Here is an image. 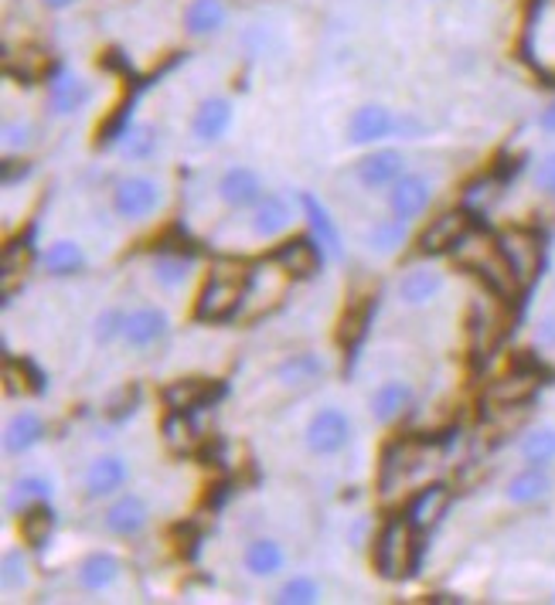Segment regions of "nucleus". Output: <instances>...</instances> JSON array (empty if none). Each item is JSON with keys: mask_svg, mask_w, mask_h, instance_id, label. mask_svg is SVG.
<instances>
[{"mask_svg": "<svg viewBox=\"0 0 555 605\" xmlns=\"http://www.w3.org/2000/svg\"><path fill=\"white\" fill-rule=\"evenodd\" d=\"M232 119H235L232 100H226V95H211V100H205L195 109V116H192V133L201 143H219L232 130Z\"/></svg>", "mask_w": 555, "mask_h": 605, "instance_id": "13", "label": "nucleus"}, {"mask_svg": "<svg viewBox=\"0 0 555 605\" xmlns=\"http://www.w3.org/2000/svg\"><path fill=\"white\" fill-rule=\"evenodd\" d=\"M443 290V272L437 269H409L403 279H398V296H403L409 306H423Z\"/></svg>", "mask_w": 555, "mask_h": 605, "instance_id": "32", "label": "nucleus"}, {"mask_svg": "<svg viewBox=\"0 0 555 605\" xmlns=\"http://www.w3.org/2000/svg\"><path fill=\"white\" fill-rule=\"evenodd\" d=\"M188 416H192V411H171L167 422H164V442L171 445L177 456L195 453L198 442H201V435H198V429L192 426Z\"/></svg>", "mask_w": 555, "mask_h": 605, "instance_id": "39", "label": "nucleus"}, {"mask_svg": "<svg viewBox=\"0 0 555 605\" xmlns=\"http://www.w3.org/2000/svg\"><path fill=\"white\" fill-rule=\"evenodd\" d=\"M119 571H123V565L113 551H92L79 565V585L85 592H106L119 579Z\"/></svg>", "mask_w": 555, "mask_h": 605, "instance_id": "26", "label": "nucleus"}, {"mask_svg": "<svg viewBox=\"0 0 555 605\" xmlns=\"http://www.w3.org/2000/svg\"><path fill=\"white\" fill-rule=\"evenodd\" d=\"M250 279L253 272H245L239 263H219L211 269L208 282L201 286L195 316L201 324H226L242 310V303L250 300Z\"/></svg>", "mask_w": 555, "mask_h": 605, "instance_id": "1", "label": "nucleus"}, {"mask_svg": "<svg viewBox=\"0 0 555 605\" xmlns=\"http://www.w3.org/2000/svg\"><path fill=\"white\" fill-rule=\"evenodd\" d=\"M358 181L368 187V190H375V187H392L398 177L406 174V156L385 147V150H375V153H368L365 161H358L355 167Z\"/></svg>", "mask_w": 555, "mask_h": 605, "instance_id": "16", "label": "nucleus"}, {"mask_svg": "<svg viewBox=\"0 0 555 605\" xmlns=\"http://www.w3.org/2000/svg\"><path fill=\"white\" fill-rule=\"evenodd\" d=\"M219 395H222V385L211 377H177L161 392V398L171 411H195V408L215 402Z\"/></svg>", "mask_w": 555, "mask_h": 605, "instance_id": "14", "label": "nucleus"}, {"mask_svg": "<svg viewBox=\"0 0 555 605\" xmlns=\"http://www.w3.org/2000/svg\"><path fill=\"white\" fill-rule=\"evenodd\" d=\"M518 456L525 466H552L555 463V429H532L518 445Z\"/></svg>", "mask_w": 555, "mask_h": 605, "instance_id": "37", "label": "nucleus"}, {"mask_svg": "<svg viewBox=\"0 0 555 605\" xmlns=\"http://www.w3.org/2000/svg\"><path fill=\"white\" fill-rule=\"evenodd\" d=\"M31 143V126L27 123H4V147L18 150Z\"/></svg>", "mask_w": 555, "mask_h": 605, "instance_id": "48", "label": "nucleus"}, {"mask_svg": "<svg viewBox=\"0 0 555 605\" xmlns=\"http://www.w3.org/2000/svg\"><path fill=\"white\" fill-rule=\"evenodd\" d=\"M392 133H398V116H392V109L379 106V103H368L361 109H355L351 123H348V137L351 143L358 147H368V143H382L389 140Z\"/></svg>", "mask_w": 555, "mask_h": 605, "instance_id": "12", "label": "nucleus"}, {"mask_svg": "<svg viewBox=\"0 0 555 605\" xmlns=\"http://www.w3.org/2000/svg\"><path fill=\"white\" fill-rule=\"evenodd\" d=\"M42 500H51V480H45V476H38V473L18 476L14 487H11L14 511H27L31 503H42Z\"/></svg>", "mask_w": 555, "mask_h": 605, "instance_id": "41", "label": "nucleus"}, {"mask_svg": "<svg viewBox=\"0 0 555 605\" xmlns=\"http://www.w3.org/2000/svg\"><path fill=\"white\" fill-rule=\"evenodd\" d=\"M300 208H303L307 221H311L314 238L324 245L327 256L331 259H345V238H342V229H337V221L331 218L327 205L321 198H314L311 190H303V195H300Z\"/></svg>", "mask_w": 555, "mask_h": 605, "instance_id": "15", "label": "nucleus"}, {"mask_svg": "<svg viewBox=\"0 0 555 605\" xmlns=\"http://www.w3.org/2000/svg\"><path fill=\"white\" fill-rule=\"evenodd\" d=\"M505 259L518 279V286H525L529 279H535L539 266H542V238L529 229H508L501 238H498Z\"/></svg>", "mask_w": 555, "mask_h": 605, "instance_id": "6", "label": "nucleus"}, {"mask_svg": "<svg viewBox=\"0 0 555 605\" xmlns=\"http://www.w3.org/2000/svg\"><path fill=\"white\" fill-rule=\"evenodd\" d=\"M403 238H406V221L395 218V214L379 221V225L368 232V245L379 248V252H395L398 245H403Z\"/></svg>", "mask_w": 555, "mask_h": 605, "instance_id": "43", "label": "nucleus"}, {"mask_svg": "<svg viewBox=\"0 0 555 605\" xmlns=\"http://www.w3.org/2000/svg\"><path fill=\"white\" fill-rule=\"evenodd\" d=\"M242 565L253 579H273L287 568V551L276 537H256V540L245 545Z\"/></svg>", "mask_w": 555, "mask_h": 605, "instance_id": "19", "label": "nucleus"}, {"mask_svg": "<svg viewBox=\"0 0 555 605\" xmlns=\"http://www.w3.org/2000/svg\"><path fill=\"white\" fill-rule=\"evenodd\" d=\"M103 524L116 537H137L150 524V507L140 493H119L103 514Z\"/></svg>", "mask_w": 555, "mask_h": 605, "instance_id": "9", "label": "nucleus"}, {"mask_svg": "<svg viewBox=\"0 0 555 605\" xmlns=\"http://www.w3.org/2000/svg\"><path fill=\"white\" fill-rule=\"evenodd\" d=\"M324 245L314 238H290L273 252V266H280L293 279H311L324 263Z\"/></svg>", "mask_w": 555, "mask_h": 605, "instance_id": "10", "label": "nucleus"}, {"mask_svg": "<svg viewBox=\"0 0 555 605\" xmlns=\"http://www.w3.org/2000/svg\"><path fill=\"white\" fill-rule=\"evenodd\" d=\"M192 269H195V252H184V248H161L158 263H153V276H158V282L167 286V290L188 282Z\"/></svg>", "mask_w": 555, "mask_h": 605, "instance_id": "35", "label": "nucleus"}, {"mask_svg": "<svg viewBox=\"0 0 555 605\" xmlns=\"http://www.w3.org/2000/svg\"><path fill=\"white\" fill-rule=\"evenodd\" d=\"M263 195V181L253 167H229L219 181V198L229 208H256Z\"/></svg>", "mask_w": 555, "mask_h": 605, "instance_id": "17", "label": "nucleus"}, {"mask_svg": "<svg viewBox=\"0 0 555 605\" xmlns=\"http://www.w3.org/2000/svg\"><path fill=\"white\" fill-rule=\"evenodd\" d=\"M276 602L280 605H314V602H321V585L311 575H293L280 585Z\"/></svg>", "mask_w": 555, "mask_h": 605, "instance_id": "42", "label": "nucleus"}, {"mask_svg": "<svg viewBox=\"0 0 555 605\" xmlns=\"http://www.w3.org/2000/svg\"><path fill=\"white\" fill-rule=\"evenodd\" d=\"M42 439H45V419L38 411H18L4 429V450L11 456H21L27 450H35Z\"/></svg>", "mask_w": 555, "mask_h": 605, "instance_id": "27", "label": "nucleus"}, {"mask_svg": "<svg viewBox=\"0 0 555 605\" xmlns=\"http://www.w3.org/2000/svg\"><path fill=\"white\" fill-rule=\"evenodd\" d=\"M474 229V218L471 211H447L440 218L429 221V229L419 235V248L426 256H440V252H453V245L464 238L467 232Z\"/></svg>", "mask_w": 555, "mask_h": 605, "instance_id": "7", "label": "nucleus"}, {"mask_svg": "<svg viewBox=\"0 0 555 605\" xmlns=\"http://www.w3.org/2000/svg\"><path fill=\"white\" fill-rule=\"evenodd\" d=\"M447 503H450V490L443 484H433V487H423L413 500H409V511H406V521L416 527V531H426V527H433L443 511H447Z\"/></svg>", "mask_w": 555, "mask_h": 605, "instance_id": "25", "label": "nucleus"}, {"mask_svg": "<svg viewBox=\"0 0 555 605\" xmlns=\"http://www.w3.org/2000/svg\"><path fill=\"white\" fill-rule=\"evenodd\" d=\"M293 211L280 195H263V201L253 208V235L256 238H276L290 229Z\"/></svg>", "mask_w": 555, "mask_h": 605, "instance_id": "28", "label": "nucleus"}, {"mask_svg": "<svg viewBox=\"0 0 555 605\" xmlns=\"http://www.w3.org/2000/svg\"><path fill=\"white\" fill-rule=\"evenodd\" d=\"M324 371H327L324 361L317 354H311V350H303V354H293L276 368V377H280L287 388H307V385H314Z\"/></svg>", "mask_w": 555, "mask_h": 605, "instance_id": "34", "label": "nucleus"}, {"mask_svg": "<svg viewBox=\"0 0 555 605\" xmlns=\"http://www.w3.org/2000/svg\"><path fill=\"white\" fill-rule=\"evenodd\" d=\"M413 463H419V445L416 442H392L382 453V473H379L382 493H392L395 484H403V476L409 473Z\"/></svg>", "mask_w": 555, "mask_h": 605, "instance_id": "30", "label": "nucleus"}, {"mask_svg": "<svg viewBox=\"0 0 555 605\" xmlns=\"http://www.w3.org/2000/svg\"><path fill=\"white\" fill-rule=\"evenodd\" d=\"M89 100H92V85L79 75L61 72L48 85V106H51L55 116H72L82 106H89Z\"/></svg>", "mask_w": 555, "mask_h": 605, "instance_id": "21", "label": "nucleus"}, {"mask_svg": "<svg viewBox=\"0 0 555 605\" xmlns=\"http://www.w3.org/2000/svg\"><path fill=\"white\" fill-rule=\"evenodd\" d=\"M123 330H127V313H123V310H106V313L96 316V340L103 347L113 344V340H119Z\"/></svg>", "mask_w": 555, "mask_h": 605, "instance_id": "45", "label": "nucleus"}, {"mask_svg": "<svg viewBox=\"0 0 555 605\" xmlns=\"http://www.w3.org/2000/svg\"><path fill=\"white\" fill-rule=\"evenodd\" d=\"M45 8H51V11H66L69 4H76V0H42Z\"/></svg>", "mask_w": 555, "mask_h": 605, "instance_id": "51", "label": "nucleus"}, {"mask_svg": "<svg viewBox=\"0 0 555 605\" xmlns=\"http://www.w3.org/2000/svg\"><path fill=\"white\" fill-rule=\"evenodd\" d=\"M413 405V385L409 381H403V377H389V381H382V385L375 388V395H372V416L379 419V422H395L403 411Z\"/></svg>", "mask_w": 555, "mask_h": 605, "instance_id": "24", "label": "nucleus"}, {"mask_svg": "<svg viewBox=\"0 0 555 605\" xmlns=\"http://www.w3.org/2000/svg\"><path fill=\"white\" fill-rule=\"evenodd\" d=\"M307 450L314 456H337L351 442V419L345 416L342 408H321L317 416L307 422Z\"/></svg>", "mask_w": 555, "mask_h": 605, "instance_id": "5", "label": "nucleus"}, {"mask_svg": "<svg viewBox=\"0 0 555 605\" xmlns=\"http://www.w3.org/2000/svg\"><path fill=\"white\" fill-rule=\"evenodd\" d=\"M229 21V8L222 0H192L184 8V31L192 38H208V35H219Z\"/></svg>", "mask_w": 555, "mask_h": 605, "instance_id": "23", "label": "nucleus"}, {"mask_svg": "<svg viewBox=\"0 0 555 605\" xmlns=\"http://www.w3.org/2000/svg\"><path fill=\"white\" fill-rule=\"evenodd\" d=\"M429 201H433V184H429L423 174H403L389 190V208L403 221L419 218L429 208Z\"/></svg>", "mask_w": 555, "mask_h": 605, "instance_id": "11", "label": "nucleus"}, {"mask_svg": "<svg viewBox=\"0 0 555 605\" xmlns=\"http://www.w3.org/2000/svg\"><path fill=\"white\" fill-rule=\"evenodd\" d=\"M372 561H375L379 575L389 579V582L409 579L416 571V565H419V531L406 517L389 521L375 537Z\"/></svg>", "mask_w": 555, "mask_h": 605, "instance_id": "3", "label": "nucleus"}, {"mask_svg": "<svg viewBox=\"0 0 555 605\" xmlns=\"http://www.w3.org/2000/svg\"><path fill=\"white\" fill-rule=\"evenodd\" d=\"M501 334H505V321L501 316L490 310V306H474V313H471V344H474V354L477 358H487L490 350L498 347V340H501Z\"/></svg>", "mask_w": 555, "mask_h": 605, "instance_id": "31", "label": "nucleus"}, {"mask_svg": "<svg viewBox=\"0 0 555 605\" xmlns=\"http://www.w3.org/2000/svg\"><path fill=\"white\" fill-rule=\"evenodd\" d=\"M539 126H542L545 133H555V103H552V106H548V109L539 116Z\"/></svg>", "mask_w": 555, "mask_h": 605, "instance_id": "50", "label": "nucleus"}, {"mask_svg": "<svg viewBox=\"0 0 555 605\" xmlns=\"http://www.w3.org/2000/svg\"><path fill=\"white\" fill-rule=\"evenodd\" d=\"M127 480H130L127 459L100 456V459H92L89 469H85V493L89 497H113V493H119L123 487H127Z\"/></svg>", "mask_w": 555, "mask_h": 605, "instance_id": "18", "label": "nucleus"}, {"mask_svg": "<svg viewBox=\"0 0 555 605\" xmlns=\"http://www.w3.org/2000/svg\"><path fill=\"white\" fill-rule=\"evenodd\" d=\"M119 153L127 156V161H150V156L158 153V130L147 123L127 126V133L119 137Z\"/></svg>", "mask_w": 555, "mask_h": 605, "instance_id": "40", "label": "nucleus"}, {"mask_svg": "<svg viewBox=\"0 0 555 605\" xmlns=\"http://www.w3.org/2000/svg\"><path fill=\"white\" fill-rule=\"evenodd\" d=\"M51 531H55V511L48 507V500L31 503L27 511H21V537H24L27 548H35V551L45 548Z\"/></svg>", "mask_w": 555, "mask_h": 605, "instance_id": "33", "label": "nucleus"}, {"mask_svg": "<svg viewBox=\"0 0 555 605\" xmlns=\"http://www.w3.org/2000/svg\"><path fill=\"white\" fill-rule=\"evenodd\" d=\"M552 493V476H548V466H525L518 469L508 487H505V497L514 503V507H532L539 500H545Z\"/></svg>", "mask_w": 555, "mask_h": 605, "instance_id": "22", "label": "nucleus"}, {"mask_svg": "<svg viewBox=\"0 0 555 605\" xmlns=\"http://www.w3.org/2000/svg\"><path fill=\"white\" fill-rule=\"evenodd\" d=\"M498 195H501V177L498 174H487V177H477L474 184H467L464 201H467V208H487Z\"/></svg>", "mask_w": 555, "mask_h": 605, "instance_id": "44", "label": "nucleus"}, {"mask_svg": "<svg viewBox=\"0 0 555 605\" xmlns=\"http://www.w3.org/2000/svg\"><path fill=\"white\" fill-rule=\"evenodd\" d=\"M45 269L51 276H76L82 266H85V256H82V248L69 238H61V242H51L45 248V256H42Z\"/></svg>", "mask_w": 555, "mask_h": 605, "instance_id": "38", "label": "nucleus"}, {"mask_svg": "<svg viewBox=\"0 0 555 605\" xmlns=\"http://www.w3.org/2000/svg\"><path fill=\"white\" fill-rule=\"evenodd\" d=\"M453 259L456 266H464L471 272H477L484 282H487V290L490 293H498V296H511L518 290V279L505 259V252L498 245V238H490L487 232L481 229H471L464 238H460L453 245Z\"/></svg>", "mask_w": 555, "mask_h": 605, "instance_id": "2", "label": "nucleus"}, {"mask_svg": "<svg viewBox=\"0 0 555 605\" xmlns=\"http://www.w3.org/2000/svg\"><path fill=\"white\" fill-rule=\"evenodd\" d=\"M161 201H164L161 184L153 181V177H143V174L123 177V181H116V187H113V211H116L119 218H127V221H143V218H150L153 211L161 208Z\"/></svg>", "mask_w": 555, "mask_h": 605, "instance_id": "4", "label": "nucleus"}, {"mask_svg": "<svg viewBox=\"0 0 555 605\" xmlns=\"http://www.w3.org/2000/svg\"><path fill=\"white\" fill-rule=\"evenodd\" d=\"M27 582V558L21 551L4 555V589H21Z\"/></svg>", "mask_w": 555, "mask_h": 605, "instance_id": "46", "label": "nucleus"}, {"mask_svg": "<svg viewBox=\"0 0 555 605\" xmlns=\"http://www.w3.org/2000/svg\"><path fill=\"white\" fill-rule=\"evenodd\" d=\"M4 381H8V395H42L45 392V374L31 361L4 358Z\"/></svg>", "mask_w": 555, "mask_h": 605, "instance_id": "36", "label": "nucleus"}, {"mask_svg": "<svg viewBox=\"0 0 555 605\" xmlns=\"http://www.w3.org/2000/svg\"><path fill=\"white\" fill-rule=\"evenodd\" d=\"M535 392H539V371H532V368H514V371L501 374L498 381H490L484 398L490 405H498V408H521V405L532 402Z\"/></svg>", "mask_w": 555, "mask_h": 605, "instance_id": "8", "label": "nucleus"}, {"mask_svg": "<svg viewBox=\"0 0 555 605\" xmlns=\"http://www.w3.org/2000/svg\"><path fill=\"white\" fill-rule=\"evenodd\" d=\"M532 181H535V190H542V195L555 198V150H552V153H545L542 161L535 164Z\"/></svg>", "mask_w": 555, "mask_h": 605, "instance_id": "47", "label": "nucleus"}, {"mask_svg": "<svg viewBox=\"0 0 555 605\" xmlns=\"http://www.w3.org/2000/svg\"><path fill=\"white\" fill-rule=\"evenodd\" d=\"M375 310H379V296H358L355 303H348V310L342 316V330H337V340H342V347L358 350V344L368 334V324H372Z\"/></svg>", "mask_w": 555, "mask_h": 605, "instance_id": "29", "label": "nucleus"}, {"mask_svg": "<svg viewBox=\"0 0 555 605\" xmlns=\"http://www.w3.org/2000/svg\"><path fill=\"white\" fill-rule=\"evenodd\" d=\"M0 171H4V184L11 187V184L24 181V177L31 174V164H27V161H11V156H8V161L0 164Z\"/></svg>", "mask_w": 555, "mask_h": 605, "instance_id": "49", "label": "nucleus"}, {"mask_svg": "<svg viewBox=\"0 0 555 605\" xmlns=\"http://www.w3.org/2000/svg\"><path fill=\"white\" fill-rule=\"evenodd\" d=\"M167 313L164 310H153V306H143V310H134L127 313V330H123V340L137 350H147L158 340L167 337Z\"/></svg>", "mask_w": 555, "mask_h": 605, "instance_id": "20", "label": "nucleus"}]
</instances>
